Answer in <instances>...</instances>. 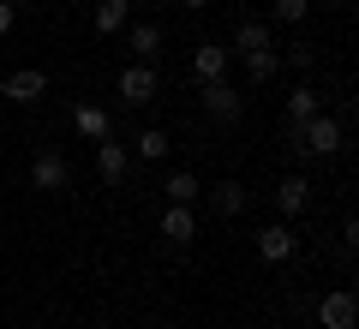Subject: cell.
Returning a JSON list of instances; mask_svg holds the SVG:
<instances>
[{"label": "cell", "mask_w": 359, "mask_h": 329, "mask_svg": "<svg viewBox=\"0 0 359 329\" xmlns=\"http://www.w3.org/2000/svg\"><path fill=\"white\" fill-rule=\"evenodd\" d=\"M287 144H294V150H306V156H335V150H341L347 138H341V120H330V114L318 108L311 120L287 126Z\"/></svg>", "instance_id": "cell-1"}, {"label": "cell", "mask_w": 359, "mask_h": 329, "mask_svg": "<svg viewBox=\"0 0 359 329\" xmlns=\"http://www.w3.org/2000/svg\"><path fill=\"white\" fill-rule=\"evenodd\" d=\"M120 102H126V108H150L156 102V72H150V60H132L126 72H120Z\"/></svg>", "instance_id": "cell-2"}, {"label": "cell", "mask_w": 359, "mask_h": 329, "mask_svg": "<svg viewBox=\"0 0 359 329\" xmlns=\"http://www.w3.org/2000/svg\"><path fill=\"white\" fill-rule=\"evenodd\" d=\"M0 96H6V102H18V108H30V102H42V96H48V78H42L36 66H18V72H6V78H0Z\"/></svg>", "instance_id": "cell-3"}, {"label": "cell", "mask_w": 359, "mask_h": 329, "mask_svg": "<svg viewBox=\"0 0 359 329\" xmlns=\"http://www.w3.org/2000/svg\"><path fill=\"white\" fill-rule=\"evenodd\" d=\"M318 323H323V329H353V323H359V300H353L347 288H330V293L318 300Z\"/></svg>", "instance_id": "cell-4"}, {"label": "cell", "mask_w": 359, "mask_h": 329, "mask_svg": "<svg viewBox=\"0 0 359 329\" xmlns=\"http://www.w3.org/2000/svg\"><path fill=\"white\" fill-rule=\"evenodd\" d=\"M198 96H204V114H210V120H222V126H233V120H240V108H245V102H240V90H233V84H222V78H210V84L198 90Z\"/></svg>", "instance_id": "cell-5"}, {"label": "cell", "mask_w": 359, "mask_h": 329, "mask_svg": "<svg viewBox=\"0 0 359 329\" xmlns=\"http://www.w3.org/2000/svg\"><path fill=\"white\" fill-rule=\"evenodd\" d=\"M66 174L72 168H66L60 150H36V162H30V186L36 192H66Z\"/></svg>", "instance_id": "cell-6"}, {"label": "cell", "mask_w": 359, "mask_h": 329, "mask_svg": "<svg viewBox=\"0 0 359 329\" xmlns=\"http://www.w3.org/2000/svg\"><path fill=\"white\" fill-rule=\"evenodd\" d=\"M126 168H132V150H126V144L96 138V174H102V186H120V180H126Z\"/></svg>", "instance_id": "cell-7"}, {"label": "cell", "mask_w": 359, "mask_h": 329, "mask_svg": "<svg viewBox=\"0 0 359 329\" xmlns=\"http://www.w3.org/2000/svg\"><path fill=\"white\" fill-rule=\"evenodd\" d=\"M294 252H299V240H294V228H282V222H269V228L257 234V257H264V264H287Z\"/></svg>", "instance_id": "cell-8"}, {"label": "cell", "mask_w": 359, "mask_h": 329, "mask_svg": "<svg viewBox=\"0 0 359 329\" xmlns=\"http://www.w3.org/2000/svg\"><path fill=\"white\" fill-rule=\"evenodd\" d=\"M162 240H174V246H192V240H198L192 203H168V210H162Z\"/></svg>", "instance_id": "cell-9"}, {"label": "cell", "mask_w": 359, "mask_h": 329, "mask_svg": "<svg viewBox=\"0 0 359 329\" xmlns=\"http://www.w3.org/2000/svg\"><path fill=\"white\" fill-rule=\"evenodd\" d=\"M192 72H198V84L222 78V72H228V48H222V42H198V54H192Z\"/></svg>", "instance_id": "cell-10"}, {"label": "cell", "mask_w": 359, "mask_h": 329, "mask_svg": "<svg viewBox=\"0 0 359 329\" xmlns=\"http://www.w3.org/2000/svg\"><path fill=\"white\" fill-rule=\"evenodd\" d=\"M257 48H276V36H269L264 18H252V25L233 30V48H228V54H257Z\"/></svg>", "instance_id": "cell-11"}, {"label": "cell", "mask_w": 359, "mask_h": 329, "mask_svg": "<svg viewBox=\"0 0 359 329\" xmlns=\"http://www.w3.org/2000/svg\"><path fill=\"white\" fill-rule=\"evenodd\" d=\"M306 203H311V186H306L299 174H287L282 186H276V210H282V215H299Z\"/></svg>", "instance_id": "cell-12"}, {"label": "cell", "mask_w": 359, "mask_h": 329, "mask_svg": "<svg viewBox=\"0 0 359 329\" xmlns=\"http://www.w3.org/2000/svg\"><path fill=\"white\" fill-rule=\"evenodd\" d=\"M72 126H78V138H108V108L78 102V108H72Z\"/></svg>", "instance_id": "cell-13"}, {"label": "cell", "mask_w": 359, "mask_h": 329, "mask_svg": "<svg viewBox=\"0 0 359 329\" xmlns=\"http://www.w3.org/2000/svg\"><path fill=\"white\" fill-rule=\"evenodd\" d=\"M318 108H323V96H318L311 84H294V90H287V126H299V120H311Z\"/></svg>", "instance_id": "cell-14"}, {"label": "cell", "mask_w": 359, "mask_h": 329, "mask_svg": "<svg viewBox=\"0 0 359 329\" xmlns=\"http://www.w3.org/2000/svg\"><path fill=\"white\" fill-rule=\"evenodd\" d=\"M126 18H132V0H96V30H102V36L126 30Z\"/></svg>", "instance_id": "cell-15"}, {"label": "cell", "mask_w": 359, "mask_h": 329, "mask_svg": "<svg viewBox=\"0 0 359 329\" xmlns=\"http://www.w3.org/2000/svg\"><path fill=\"white\" fill-rule=\"evenodd\" d=\"M240 60H245V78H252V84H269L276 66H282V54H276V48H257V54H240Z\"/></svg>", "instance_id": "cell-16"}, {"label": "cell", "mask_w": 359, "mask_h": 329, "mask_svg": "<svg viewBox=\"0 0 359 329\" xmlns=\"http://www.w3.org/2000/svg\"><path fill=\"white\" fill-rule=\"evenodd\" d=\"M132 144H138V156H144V162H168V150H174L162 126H144V132H138V138H132Z\"/></svg>", "instance_id": "cell-17"}, {"label": "cell", "mask_w": 359, "mask_h": 329, "mask_svg": "<svg viewBox=\"0 0 359 329\" xmlns=\"http://www.w3.org/2000/svg\"><path fill=\"white\" fill-rule=\"evenodd\" d=\"M210 203H216V215L228 222V215H240V210H245V186H240V180H222V186H216V198H210Z\"/></svg>", "instance_id": "cell-18"}, {"label": "cell", "mask_w": 359, "mask_h": 329, "mask_svg": "<svg viewBox=\"0 0 359 329\" xmlns=\"http://www.w3.org/2000/svg\"><path fill=\"white\" fill-rule=\"evenodd\" d=\"M162 54V30L156 25H132V60H156Z\"/></svg>", "instance_id": "cell-19"}, {"label": "cell", "mask_w": 359, "mask_h": 329, "mask_svg": "<svg viewBox=\"0 0 359 329\" xmlns=\"http://www.w3.org/2000/svg\"><path fill=\"white\" fill-rule=\"evenodd\" d=\"M162 192H168V203H192V198H198V174H186V168H180V174L162 180Z\"/></svg>", "instance_id": "cell-20"}, {"label": "cell", "mask_w": 359, "mask_h": 329, "mask_svg": "<svg viewBox=\"0 0 359 329\" xmlns=\"http://www.w3.org/2000/svg\"><path fill=\"white\" fill-rule=\"evenodd\" d=\"M306 13H311V0H276V18L282 25H306Z\"/></svg>", "instance_id": "cell-21"}, {"label": "cell", "mask_w": 359, "mask_h": 329, "mask_svg": "<svg viewBox=\"0 0 359 329\" xmlns=\"http://www.w3.org/2000/svg\"><path fill=\"white\" fill-rule=\"evenodd\" d=\"M287 66H294V72H311V66H318V54H311V42H294V48H287Z\"/></svg>", "instance_id": "cell-22"}, {"label": "cell", "mask_w": 359, "mask_h": 329, "mask_svg": "<svg viewBox=\"0 0 359 329\" xmlns=\"http://www.w3.org/2000/svg\"><path fill=\"white\" fill-rule=\"evenodd\" d=\"M13 25H18V0H0V36H13Z\"/></svg>", "instance_id": "cell-23"}, {"label": "cell", "mask_w": 359, "mask_h": 329, "mask_svg": "<svg viewBox=\"0 0 359 329\" xmlns=\"http://www.w3.org/2000/svg\"><path fill=\"white\" fill-rule=\"evenodd\" d=\"M180 6H186V13H198V6H210V0H180Z\"/></svg>", "instance_id": "cell-24"}, {"label": "cell", "mask_w": 359, "mask_h": 329, "mask_svg": "<svg viewBox=\"0 0 359 329\" xmlns=\"http://www.w3.org/2000/svg\"><path fill=\"white\" fill-rule=\"evenodd\" d=\"M311 6H341V0H311Z\"/></svg>", "instance_id": "cell-25"}]
</instances>
